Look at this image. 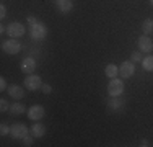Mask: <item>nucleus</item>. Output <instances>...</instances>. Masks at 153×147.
I'll use <instances>...</instances> for the list:
<instances>
[{
    "mask_svg": "<svg viewBox=\"0 0 153 147\" xmlns=\"http://www.w3.org/2000/svg\"><path fill=\"white\" fill-rule=\"evenodd\" d=\"M30 34L33 39H38V41H41V39H44L47 36V28L44 23H41V21H36L34 25H31L30 28Z\"/></svg>",
    "mask_w": 153,
    "mask_h": 147,
    "instance_id": "1",
    "label": "nucleus"
},
{
    "mask_svg": "<svg viewBox=\"0 0 153 147\" xmlns=\"http://www.w3.org/2000/svg\"><path fill=\"white\" fill-rule=\"evenodd\" d=\"M25 26L23 23H20V21H13V23L7 25V34L10 36V38H21V36L25 34Z\"/></svg>",
    "mask_w": 153,
    "mask_h": 147,
    "instance_id": "2",
    "label": "nucleus"
},
{
    "mask_svg": "<svg viewBox=\"0 0 153 147\" xmlns=\"http://www.w3.org/2000/svg\"><path fill=\"white\" fill-rule=\"evenodd\" d=\"M124 92V82L119 79H111V82L108 83V93L109 97H121Z\"/></svg>",
    "mask_w": 153,
    "mask_h": 147,
    "instance_id": "3",
    "label": "nucleus"
},
{
    "mask_svg": "<svg viewBox=\"0 0 153 147\" xmlns=\"http://www.w3.org/2000/svg\"><path fill=\"white\" fill-rule=\"evenodd\" d=\"M2 49H3V52L15 56V54H18L21 51V44L18 43L15 38H13V39H7V41L2 43Z\"/></svg>",
    "mask_w": 153,
    "mask_h": 147,
    "instance_id": "4",
    "label": "nucleus"
},
{
    "mask_svg": "<svg viewBox=\"0 0 153 147\" xmlns=\"http://www.w3.org/2000/svg\"><path fill=\"white\" fill-rule=\"evenodd\" d=\"M10 136L13 139H23L25 136H28V128L23 123H15L10 126Z\"/></svg>",
    "mask_w": 153,
    "mask_h": 147,
    "instance_id": "5",
    "label": "nucleus"
},
{
    "mask_svg": "<svg viewBox=\"0 0 153 147\" xmlns=\"http://www.w3.org/2000/svg\"><path fill=\"white\" fill-rule=\"evenodd\" d=\"M119 74H121L122 79H129L135 74V65H134L132 61H124L121 65H119Z\"/></svg>",
    "mask_w": 153,
    "mask_h": 147,
    "instance_id": "6",
    "label": "nucleus"
},
{
    "mask_svg": "<svg viewBox=\"0 0 153 147\" xmlns=\"http://www.w3.org/2000/svg\"><path fill=\"white\" fill-rule=\"evenodd\" d=\"M25 87L28 88V90H39V88L42 87V80L39 75H33V74H30V75L25 79Z\"/></svg>",
    "mask_w": 153,
    "mask_h": 147,
    "instance_id": "7",
    "label": "nucleus"
},
{
    "mask_svg": "<svg viewBox=\"0 0 153 147\" xmlns=\"http://www.w3.org/2000/svg\"><path fill=\"white\" fill-rule=\"evenodd\" d=\"M138 47L142 52H152L153 51V39L148 34H143L138 38Z\"/></svg>",
    "mask_w": 153,
    "mask_h": 147,
    "instance_id": "8",
    "label": "nucleus"
},
{
    "mask_svg": "<svg viewBox=\"0 0 153 147\" xmlns=\"http://www.w3.org/2000/svg\"><path fill=\"white\" fill-rule=\"evenodd\" d=\"M44 108H42L41 105H34V106H31L30 110H28V118H30L31 121H39V119H42L44 118Z\"/></svg>",
    "mask_w": 153,
    "mask_h": 147,
    "instance_id": "9",
    "label": "nucleus"
},
{
    "mask_svg": "<svg viewBox=\"0 0 153 147\" xmlns=\"http://www.w3.org/2000/svg\"><path fill=\"white\" fill-rule=\"evenodd\" d=\"M21 70H23L25 74H33L36 70V61L33 57H26V59H23L21 61Z\"/></svg>",
    "mask_w": 153,
    "mask_h": 147,
    "instance_id": "10",
    "label": "nucleus"
},
{
    "mask_svg": "<svg viewBox=\"0 0 153 147\" xmlns=\"http://www.w3.org/2000/svg\"><path fill=\"white\" fill-rule=\"evenodd\" d=\"M8 93H10V97L15 98V100H21V98L25 97V90H23V87L15 85V83L8 87Z\"/></svg>",
    "mask_w": 153,
    "mask_h": 147,
    "instance_id": "11",
    "label": "nucleus"
},
{
    "mask_svg": "<svg viewBox=\"0 0 153 147\" xmlns=\"http://www.w3.org/2000/svg\"><path fill=\"white\" fill-rule=\"evenodd\" d=\"M31 134L34 136L36 139L42 137V136L46 134V126H44V124H41V123H34V124H33V128H31Z\"/></svg>",
    "mask_w": 153,
    "mask_h": 147,
    "instance_id": "12",
    "label": "nucleus"
},
{
    "mask_svg": "<svg viewBox=\"0 0 153 147\" xmlns=\"http://www.w3.org/2000/svg\"><path fill=\"white\" fill-rule=\"evenodd\" d=\"M57 8L62 13H68L74 8V3H72V0H57Z\"/></svg>",
    "mask_w": 153,
    "mask_h": 147,
    "instance_id": "13",
    "label": "nucleus"
},
{
    "mask_svg": "<svg viewBox=\"0 0 153 147\" xmlns=\"http://www.w3.org/2000/svg\"><path fill=\"white\" fill-rule=\"evenodd\" d=\"M108 105H109V108H111V110L117 111V110H121V108H122L124 100H122L121 97H111V100L108 101Z\"/></svg>",
    "mask_w": 153,
    "mask_h": 147,
    "instance_id": "14",
    "label": "nucleus"
},
{
    "mask_svg": "<svg viewBox=\"0 0 153 147\" xmlns=\"http://www.w3.org/2000/svg\"><path fill=\"white\" fill-rule=\"evenodd\" d=\"M104 74H106L109 79H116V77H117V74H119V67L116 64H108Z\"/></svg>",
    "mask_w": 153,
    "mask_h": 147,
    "instance_id": "15",
    "label": "nucleus"
},
{
    "mask_svg": "<svg viewBox=\"0 0 153 147\" xmlns=\"http://www.w3.org/2000/svg\"><path fill=\"white\" fill-rule=\"evenodd\" d=\"M142 31H143V34H152L153 33V18L143 20V23H142Z\"/></svg>",
    "mask_w": 153,
    "mask_h": 147,
    "instance_id": "16",
    "label": "nucleus"
},
{
    "mask_svg": "<svg viewBox=\"0 0 153 147\" xmlns=\"http://www.w3.org/2000/svg\"><path fill=\"white\" fill-rule=\"evenodd\" d=\"M8 111L12 113V115H15V116L23 115V113H25V105H21V103H12Z\"/></svg>",
    "mask_w": 153,
    "mask_h": 147,
    "instance_id": "17",
    "label": "nucleus"
},
{
    "mask_svg": "<svg viewBox=\"0 0 153 147\" xmlns=\"http://www.w3.org/2000/svg\"><path fill=\"white\" fill-rule=\"evenodd\" d=\"M142 65H143L145 70L153 72V56H152V54H150V56H147V57L142 59Z\"/></svg>",
    "mask_w": 153,
    "mask_h": 147,
    "instance_id": "18",
    "label": "nucleus"
},
{
    "mask_svg": "<svg viewBox=\"0 0 153 147\" xmlns=\"http://www.w3.org/2000/svg\"><path fill=\"white\" fill-rule=\"evenodd\" d=\"M33 139H34V136H25L23 139H21V141H23V146L25 147H30V146H33Z\"/></svg>",
    "mask_w": 153,
    "mask_h": 147,
    "instance_id": "19",
    "label": "nucleus"
},
{
    "mask_svg": "<svg viewBox=\"0 0 153 147\" xmlns=\"http://www.w3.org/2000/svg\"><path fill=\"white\" fill-rule=\"evenodd\" d=\"M8 110H10L8 101H7V100H0V111L5 113V111H8Z\"/></svg>",
    "mask_w": 153,
    "mask_h": 147,
    "instance_id": "20",
    "label": "nucleus"
},
{
    "mask_svg": "<svg viewBox=\"0 0 153 147\" xmlns=\"http://www.w3.org/2000/svg\"><path fill=\"white\" fill-rule=\"evenodd\" d=\"M0 134H2V136H7V134H10V126H8V124L2 123V126H0Z\"/></svg>",
    "mask_w": 153,
    "mask_h": 147,
    "instance_id": "21",
    "label": "nucleus"
},
{
    "mask_svg": "<svg viewBox=\"0 0 153 147\" xmlns=\"http://www.w3.org/2000/svg\"><path fill=\"white\" fill-rule=\"evenodd\" d=\"M130 61H132V62H140L142 61V52H132Z\"/></svg>",
    "mask_w": 153,
    "mask_h": 147,
    "instance_id": "22",
    "label": "nucleus"
},
{
    "mask_svg": "<svg viewBox=\"0 0 153 147\" xmlns=\"http://www.w3.org/2000/svg\"><path fill=\"white\" fill-rule=\"evenodd\" d=\"M41 90H42V93H46V95H49L51 92H52V87L49 85V83H42V87H41Z\"/></svg>",
    "mask_w": 153,
    "mask_h": 147,
    "instance_id": "23",
    "label": "nucleus"
},
{
    "mask_svg": "<svg viewBox=\"0 0 153 147\" xmlns=\"http://www.w3.org/2000/svg\"><path fill=\"white\" fill-rule=\"evenodd\" d=\"M0 90H8V87H7V80L5 79H3V77H2V79H0Z\"/></svg>",
    "mask_w": 153,
    "mask_h": 147,
    "instance_id": "24",
    "label": "nucleus"
},
{
    "mask_svg": "<svg viewBox=\"0 0 153 147\" xmlns=\"http://www.w3.org/2000/svg\"><path fill=\"white\" fill-rule=\"evenodd\" d=\"M5 16H7V7L2 3L0 5V18H5Z\"/></svg>",
    "mask_w": 153,
    "mask_h": 147,
    "instance_id": "25",
    "label": "nucleus"
},
{
    "mask_svg": "<svg viewBox=\"0 0 153 147\" xmlns=\"http://www.w3.org/2000/svg\"><path fill=\"white\" fill-rule=\"evenodd\" d=\"M36 21H38V20H36L34 16H28V23H30V25H34Z\"/></svg>",
    "mask_w": 153,
    "mask_h": 147,
    "instance_id": "26",
    "label": "nucleus"
},
{
    "mask_svg": "<svg viewBox=\"0 0 153 147\" xmlns=\"http://www.w3.org/2000/svg\"><path fill=\"white\" fill-rule=\"evenodd\" d=\"M140 146H142V147H147V146H148V141H147V139H142V141H140Z\"/></svg>",
    "mask_w": 153,
    "mask_h": 147,
    "instance_id": "27",
    "label": "nucleus"
},
{
    "mask_svg": "<svg viewBox=\"0 0 153 147\" xmlns=\"http://www.w3.org/2000/svg\"><path fill=\"white\" fill-rule=\"evenodd\" d=\"M150 3H152V5H153V0H150Z\"/></svg>",
    "mask_w": 153,
    "mask_h": 147,
    "instance_id": "28",
    "label": "nucleus"
}]
</instances>
